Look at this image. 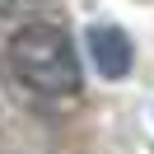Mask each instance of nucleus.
Wrapping results in <instances>:
<instances>
[{"label": "nucleus", "mask_w": 154, "mask_h": 154, "mask_svg": "<svg viewBox=\"0 0 154 154\" xmlns=\"http://www.w3.org/2000/svg\"><path fill=\"white\" fill-rule=\"evenodd\" d=\"M23 5H33V0H0V14H19Z\"/></svg>", "instance_id": "7ed1b4c3"}, {"label": "nucleus", "mask_w": 154, "mask_h": 154, "mask_svg": "<svg viewBox=\"0 0 154 154\" xmlns=\"http://www.w3.org/2000/svg\"><path fill=\"white\" fill-rule=\"evenodd\" d=\"M10 70L23 89L42 98H70L79 94V51L70 42V33L61 23H23L19 33L10 38Z\"/></svg>", "instance_id": "f257e3e1"}, {"label": "nucleus", "mask_w": 154, "mask_h": 154, "mask_svg": "<svg viewBox=\"0 0 154 154\" xmlns=\"http://www.w3.org/2000/svg\"><path fill=\"white\" fill-rule=\"evenodd\" d=\"M84 42H89V56H94V66H98V75H103V79H122V75H131V66H135V47H131V38H126L117 23H94Z\"/></svg>", "instance_id": "f03ea898"}]
</instances>
